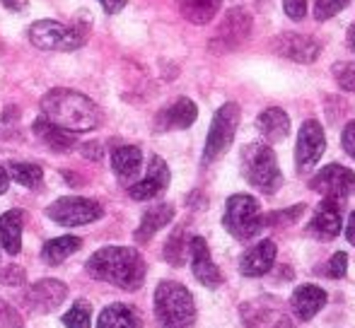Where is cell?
Instances as JSON below:
<instances>
[{"label": "cell", "mask_w": 355, "mask_h": 328, "mask_svg": "<svg viewBox=\"0 0 355 328\" xmlns=\"http://www.w3.org/2000/svg\"><path fill=\"white\" fill-rule=\"evenodd\" d=\"M87 273L94 280L109 282V285H114V287L133 292L143 285L148 266H145V258L141 256L138 248L104 246L89 256Z\"/></svg>", "instance_id": "cell-1"}, {"label": "cell", "mask_w": 355, "mask_h": 328, "mask_svg": "<svg viewBox=\"0 0 355 328\" xmlns=\"http://www.w3.org/2000/svg\"><path fill=\"white\" fill-rule=\"evenodd\" d=\"M42 113L53 126L68 133H87L99 126V109L75 89H51L42 97Z\"/></svg>", "instance_id": "cell-2"}, {"label": "cell", "mask_w": 355, "mask_h": 328, "mask_svg": "<svg viewBox=\"0 0 355 328\" xmlns=\"http://www.w3.org/2000/svg\"><path fill=\"white\" fill-rule=\"evenodd\" d=\"M155 316L162 328H193L196 324L193 295L179 282H159L155 290Z\"/></svg>", "instance_id": "cell-3"}, {"label": "cell", "mask_w": 355, "mask_h": 328, "mask_svg": "<svg viewBox=\"0 0 355 328\" xmlns=\"http://www.w3.org/2000/svg\"><path fill=\"white\" fill-rule=\"evenodd\" d=\"M242 174L261 193H276L283 183L276 155L263 143H252L242 150Z\"/></svg>", "instance_id": "cell-4"}, {"label": "cell", "mask_w": 355, "mask_h": 328, "mask_svg": "<svg viewBox=\"0 0 355 328\" xmlns=\"http://www.w3.org/2000/svg\"><path fill=\"white\" fill-rule=\"evenodd\" d=\"M223 225L234 239L239 242L252 239L263 227V215H261V208H259V201L254 196H247V193L232 196L227 201V206H225Z\"/></svg>", "instance_id": "cell-5"}, {"label": "cell", "mask_w": 355, "mask_h": 328, "mask_svg": "<svg viewBox=\"0 0 355 328\" xmlns=\"http://www.w3.org/2000/svg\"><path fill=\"white\" fill-rule=\"evenodd\" d=\"M29 42L44 51H75L85 44V32H80L75 24L42 19L29 27Z\"/></svg>", "instance_id": "cell-6"}, {"label": "cell", "mask_w": 355, "mask_h": 328, "mask_svg": "<svg viewBox=\"0 0 355 328\" xmlns=\"http://www.w3.org/2000/svg\"><path fill=\"white\" fill-rule=\"evenodd\" d=\"M239 126V107L234 102H227L215 111L211 131L206 138V147H203V162H215L234 140V133Z\"/></svg>", "instance_id": "cell-7"}, {"label": "cell", "mask_w": 355, "mask_h": 328, "mask_svg": "<svg viewBox=\"0 0 355 328\" xmlns=\"http://www.w3.org/2000/svg\"><path fill=\"white\" fill-rule=\"evenodd\" d=\"M46 215L51 217L56 225L63 227H80V225H89V222L99 220L104 215V208L97 201H89V198H80V196H66L53 201L46 208Z\"/></svg>", "instance_id": "cell-8"}, {"label": "cell", "mask_w": 355, "mask_h": 328, "mask_svg": "<svg viewBox=\"0 0 355 328\" xmlns=\"http://www.w3.org/2000/svg\"><path fill=\"white\" fill-rule=\"evenodd\" d=\"M309 186L329 201L341 203L343 198L355 193V174L348 167H341V164H329L309 181Z\"/></svg>", "instance_id": "cell-9"}, {"label": "cell", "mask_w": 355, "mask_h": 328, "mask_svg": "<svg viewBox=\"0 0 355 328\" xmlns=\"http://www.w3.org/2000/svg\"><path fill=\"white\" fill-rule=\"evenodd\" d=\"M324 150H327V138H324L322 123L309 118L300 128L297 147H295V164H297L300 172H309L314 164L322 160Z\"/></svg>", "instance_id": "cell-10"}, {"label": "cell", "mask_w": 355, "mask_h": 328, "mask_svg": "<svg viewBox=\"0 0 355 328\" xmlns=\"http://www.w3.org/2000/svg\"><path fill=\"white\" fill-rule=\"evenodd\" d=\"M68 297V285L61 280H39L29 287L27 292V309L34 311V314H49L56 307H61Z\"/></svg>", "instance_id": "cell-11"}, {"label": "cell", "mask_w": 355, "mask_h": 328, "mask_svg": "<svg viewBox=\"0 0 355 328\" xmlns=\"http://www.w3.org/2000/svg\"><path fill=\"white\" fill-rule=\"evenodd\" d=\"M273 48H276L278 56L288 58V61L295 63H314L322 51L317 39L312 37H304V34H281V37L273 42Z\"/></svg>", "instance_id": "cell-12"}, {"label": "cell", "mask_w": 355, "mask_h": 328, "mask_svg": "<svg viewBox=\"0 0 355 328\" xmlns=\"http://www.w3.org/2000/svg\"><path fill=\"white\" fill-rule=\"evenodd\" d=\"M189 256H191V271L201 285L218 287L220 282H223V273L215 266L211 248H208L203 237H193V239L189 242Z\"/></svg>", "instance_id": "cell-13"}, {"label": "cell", "mask_w": 355, "mask_h": 328, "mask_svg": "<svg viewBox=\"0 0 355 328\" xmlns=\"http://www.w3.org/2000/svg\"><path fill=\"white\" fill-rule=\"evenodd\" d=\"M169 186V167L162 157H153L148 164V174L138 183L128 188V196L133 201H150V198L159 196L164 188Z\"/></svg>", "instance_id": "cell-14"}, {"label": "cell", "mask_w": 355, "mask_h": 328, "mask_svg": "<svg viewBox=\"0 0 355 328\" xmlns=\"http://www.w3.org/2000/svg\"><path fill=\"white\" fill-rule=\"evenodd\" d=\"M341 227H343L341 203L324 198V201L319 203L317 210H314L312 222H309V235L327 242V239H334V237L341 235Z\"/></svg>", "instance_id": "cell-15"}, {"label": "cell", "mask_w": 355, "mask_h": 328, "mask_svg": "<svg viewBox=\"0 0 355 328\" xmlns=\"http://www.w3.org/2000/svg\"><path fill=\"white\" fill-rule=\"evenodd\" d=\"M290 304H293V311L300 321H309L324 309L327 304V292L317 285H300L297 290L290 297Z\"/></svg>", "instance_id": "cell-16"}, {"label": "cell", "mask_w": 355, "mask_h": 328, "mask_svg": "<svg viewBox=\"0 0 355 328\" xmlns=\"http://www.w3.org/2000/svg\"><path fill=\"white\" fill-rule=\"evenodd\" d=\"M273 261H276V244L271 239H263L244 253L242 261H239V271L247 277H259L271 271Z\"/></svg>", "instance_id": "cell-17"}, {"label": "cell", "mask_w": 355, "mask_h": 328, "mask_svg": "<svg viewBox=\"0 0 355 328\" xmlns=\"http://www.w3.org/2000/svg\"><path fill=\"white\" fill-rule=\"evenodd\" d=\"M196 116H198L196 104H193L191 99L182 97V99H177L172 107L159 111L157 128L159 131H184V128H189L193 121H196Z\"/></svg>", "instance_id": "cell-18"}, {"label": "cell", "mask_w": 355, "mask_h": 328, "mask_svg": "<svg viewBox=\"0 0 355 328\" xmlns=\"http://www.w3.org/2000/svg\"><path fill=\"white\" fill-rule=\"evenodd\" d=\"M249 29H252V17L247 12H242V10H232V12H227V17H225L223 27L218 29L213 42L225 44V48H230L234 44L244 42Z\"/></svg>", "instance_id": "cell-19"}, {"label": "cell", "mask_w": 355, "mask_h": 328, "mask_svg": "<svg viewBox=\"0 0 355 328\" xmlns=\"http://www.w3.org/2000/svg\"><path fill=\"white\" fill-rule=\"evenodd\" d=\"M143 164V152L136 145H121L112 152V169L119 176V181L131 183L138 176Z\"/></svg>", "instance_id": "cell-20"}, {"label": "cell", "mask_w": 355, "mask_h": 328, "mask_svg": "<svg viewBox=\"0 0 355 328\" xmlns=\"http://www.w3.org/2000/svg\"><path fill=\"white\" fill-rule=\"evenodd\" d=\"M172 220H174V208L169 206V203L155 206L143 215L141 225H138V230H136V235H133V237H136L138 244H145V242L153 239V237L157 235L162 227H167Z\"/></svg>", "instance_id": "cell-21"}, {"label": "cell", "mask_w": 355, "mask_h": 328, "mask_svg": "<svg viewBox=\"0 0 355 328\" xmlns=\"http://www.w3.org/2000/svg\"><path fill=\"white\" fill-rule=\"evenodd\" d=\"M22 227H24V212L22 210H8L0 215V244L10 256H17L22 248Z\"/></svg>", "instance_id": "cell-22"}, {"label": "cell", "mask_w": 355, "mask_h": 328, "mask_svg": "<svg viewBox=\"0 0 355 328\" xmlns=\"http://www.w3.org/2000/svg\"><path fill=\"white\" fill-rule=\"evenodd\" d=\"M257 128L268 143H281L290 133V118L283 109L271 107V109H266V111L259 113Z\"/></svg>", "instance_id": "cell-23"}, {"label": "cell", "mask_w": 355, "mask_h": 328, "mask_svg": "<svg viewBox=\"0 0 355 328\" xmlns=\"http://www.w3.org/2000/svg\"><path fill=\"white\" fill-rule=\"evenodd\" d=\"M34 136L42 143H46L53 152H68L75 147V133H68V131H63V128L53 126V123L46 121L44 116L34 121Z\"/></svg>", "instance_id": "cell-24"}, {"label": "cell", "mask_w": 355, "mask_h": 328, "mask_svg": "<svg viewBox=\"0 0 355 328\" xmlns=\"http://www.w3.org/2000/svg\"><path fill=\"white\" fill-rule=\"evenodd\" d=\"M141 314L131 304H109L97 319V328H141Z\"/></svg>", "instance_id": "cell-25"}, {"label": "cell", "mask_w": 355, "mask_h": 328, "mask_svg": "<svg viewBox=\"0 0 355 328\" xmlns=\"http://www.w3.org/2000/svg\"><path fill=\"white\" fill-rule=\"evenodd\" d=\"M80 246H83V242H80V237H56V239H49L46 244L42 248V258L49 263V266H58V263H63L68 256H73L75 251H80Z\"/></svg>", "instance_id": "cell-26"}, {"label": "cell", "mask_w": 355, "mask_h": 328, "mask_svg": "<svg viewBox=\"0 0 355 328\" xmlns=\"http://www.w3.org/2000/svg\"><path fill=\"white\" fill-rule=\"evenodd\" d=\"M220 0H179V10L191 24H206L215 17Z\"/></svg>", "instance_id": "cell-27"}, {"label": "cell", "mask_w": 355, "mask_h": 328, "mask_svg": "<svg viewBox=\"0 0 355 328\" xmlns=\"http://www.w3.org/2000/svg\"><path fill=\"white\" fill-rule=\"evenodd\" d=\"M8 174H10V179L22 183L24 188H39L44 181L42 167H39V164H32V162H10Z\"/></svg>", "instance_id": "cell-28"}, {"label": "cell", "mask_w": 355, "mask_h": 328, "mask_svg": "<svg viewBox=\"0 0 355 328\" xmlns=\"http://www.w3.org/2000/svg\"><path fill=\"white\" fill-rule=\"evenodd\" d=\"M63 324L68 328H89L92 324V307L89 302H75L73 309L63 314Z\"/></svg>", "instance_id": "cell-29"}, {"label": "cell", "mask_w": 355, "mask_h": 328, "mask_svg": "<svg viewBox=\"0 0 355 328\" xmlns=\"http://www.w3.org/2000/svg\"><path fill=\"white\" fill-rule=\"evenodd\" d=\"M164 258L174 266H182L187 258V239H184V230H177L169 237L167 246H164Z\"/></svg>", "instance_id": "cell-30"}, {"label": "cell", "mask_w": 355, "mask_h": 328, "mask_svg": "<svg viewBox=\"0 0 355 328\" xmlns=\"http://www.w3.org/2000/svg\"><path fill=\"white\" fill-rule=\"evenodd\" d=\"M348 5V0H317V8H314V17L319 22H327L334 15H338Z\"/></svg>", "instance_id": "cell-31"}, {"label": "cell", "mask_w": 355, "mask_h": 328, "mask_svg": "<svg viewBox=\"0 0 355 328\" xmlns=\"http://www.w3.org/2000/svg\"><path fill=\"white\" fill-rule=\"evenodd\" d=\"M334 78L348 92H355V63H336L334 66Z\"/></svg>", "instance_id": "cell-32"}, {"label": "cell", "mask_w": 355, "mask_h": 328, "mask_svg": "<svg viewBox=\"0 0 355 328\" xmlns=\"http://www.w3.org/2000/svg\"><path fill=\"white\" fill-rule=\"evenodd\" d=\"M348 271V256L343 251L334 253L331 258H329V263L324 266V275L327 277H334V280H338V277H343Z\"/></svg>", "instance_id": "cell-33"}, {"label": "cell", "mask_w": 355, "mask_h": 328, "mask_svg": "<svg viewBox=\"0 0 355 328\" xmlns=\"http://www.w3.org/2000/svg\"><path fill=\"white\" fill-rule=\"evenodd\" d=\"M283 10L290 19H302L307 15V0H283Z\"/></svg>", "instance_id": "cell-34"}, {"label": "cell", "mask_w": 355, "mask_h": 328, "mask_svg": "<svg viewBox=\"0 0 355 328\" xmlns=\"http://www.w3.org/2000/svg\"><path fill=\"white\" fill-rule=\"evenodd\" d=\"M302 212H304V206H295V208H290V210H285V212H276V215L271 217V222H278V225H288V222L297 220Z\"/></svg>", "instance_id": "cell-35"}, {"label": "cell", "mask_w": 355, "mask_h": 328, "mask_svg": "<svg viewBox=\"0 0 355 328\" xmlns=\"http://www.w3.org/2000/svg\"><path fill=\"white\" fill-rule=\"evenodd\" d=\"M343 150L355 160V121H351L343 128Z\"/></svg>", "instance_id": "cell-36"}, {"label": "cell", "mask_w": 355, "mask_h": 328, "mask_svg": "<svg viewBox=\"0 0 355 328\" xmlns=\"http://www.w3.org/2000/svg\"><path fill=\"white\" fill-rule=\"evenodd\" d=\"M99 3H102V8L107 10L109 15H116V12H121V10L126 8L128 0H99Z\"/></svg>", "instance_id": "cell-37"}, {"label": "cell", "mask_w": 355, "mask_h": 328, "mask_svg": "<svg viewBox=\"0 0 355 328\" xmlns=\"http://www.w3.org/2000/svg\"><path fill=\"white\" fill-rule=\"evenodd\" d=\"M80 150H83V155L89 157V160H99V157H102V147H99V143H87V145H83Z\"/></svg>", "instance_id": "cell-38"}, {"label": "cell", "mask_w": 355, "mask_h": 328, "mask_svg": "<svg viewBox=\"0 0 355 328\" xmlns=\"http://www.w3.org/2000/svg\"><path fill=\"white\" fill-rule=\"evenodd\" d=\"M8 183H10V174L5 167H0V196H3L5 191H8Z\"/></svg>", "instance_id": "cell-39"}, {"label": "cell", "mask_w": 355, "mask_h": 328, "mask_svg": "<svg viewBox=\"0 0 355 328\" xmlns=\"http://www.w3.org/2000/svg\"><path fill=\"white\" fill-rule=\"evenodd\" d=\"M346 237H348V242L355 246V212L351 215V220H348V227H346Z\"/></svg>", "instance_id": "cell-40"}, {"label": "cell", "mask_w": 355, "mask_h": 328, "mask_svg": "<svg viewBox=\"0 0 355 328\" xmlns=\"http://www.w3.org/2000/svg\"><path fill=\"white\" fill-rule=\"evenodd\" d=\"M3 5L10 10H24L27 8V0H3Z\"/></svg>", "instance_id": "cell-41"}, {"label": "cell", "mask_w": 355, "mask_h": 328, "mask_svg": "<svg viewBox=\"0 0 355 328\" xmlns=\"http://www.w3.org/2000/svg\"><path fill=\"white\" fill-rule=\"evenodd\" d=\"M273 328H295V326H293V321H290L288 316H281V319L273 324Z\"/></svg>", "instance_id": "cell-42"}, {"label": "cell", "mask_w": 355, "mask_h": 328, "mask_svg": "<svg viewBox=\"0 0 355 328\" xmlns=\"http://www.w3.org/2000/svg\"><path fill=\"white\" fill-rule=\"evenodd\" d=\"M348 46L355 51V24H351V29H348Z\"/></svg>", "instance_id": "cell-43"}]
</instances>
